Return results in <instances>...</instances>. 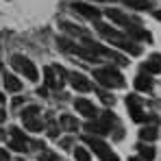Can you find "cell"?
I'll return each instance as SVG.
<instances>
[{
  "label": "cell",
  "mask_w": 161,
  "mask_h": 161,
  "mask_svg": "<svg viewBox=\"0 0 161 161\" xmlns=\"http://www.w3.org/2000/svg\"><path fill=\"white\" fill-rule=\"evenodd\" d=\"M107 18H109V20H113V22H118V24H122L124 28L131 24V20H129L122 11H118V9H107Z\"/></svg>",
  "instance_id": "obj_12"
},
{
  "label": "cell",
  "mask_w": 161,
  "mask_h": 161,
  "mask_svg": "<svg viewBox=\"0 0 161 161\" xmlns=\"http://www.w3.org/2000/svg\"><path fill=\"white\" fill-rule=\"evenodd\" d=\"M61 26L65 28L68 33H72V35H79V37H87V35H85V31H80L79 26H74V24H70V22H63Z\"/></svg>",
  "instance_id": "obj_22"
},
{
  "label": "cell",
  "mask_w": 161,
  "mask_h": 161,
  "mask_svg": "<svg viewBox=\"0 0 161 161\" xmlns=\"http://www.w3.org/2000/svg\"><path fill=\"white\" fill-rule=\"evenodd\" d=\"M126 35H129V37H135V39H148V42H150V35H148V33H146L144 28L135 26L133 22H131V24L126 26Z\"/></svg>",
  "instance_id": "obj_15"
},
{
  "label": "cell",
  "mask_w": 161,
  "mask_h": 161,
  "mask_svg": "<svg viewBox=\"0 0 161 161\" xmlns=\"http://www.w3.org/2000/svg\"><path fill=\"white\" fill-rule=\"evenodd\" d=\"M85 142H87V146L98 155V159H100V161H120V159H118V155L109 148L103 139H98V137H94V135H87Z\"/></svg>",
  "instance_id": "obj_5"
},
{
  "label": "cell",
  "mask_w": 161,
  "mask_h": 161,
  "mask_svg": "<svg viewBox=\"0 0 161 161\" xmlns=\"http://www.w3.org/2000/svg\"><path fill=\"white\" fill-rule=\"evenodd\" d=\"M129 161H142V159H139V157H131Z\"/></svg>",
  "instance_id": "obj_34"
},
{
  "label": "cell",
  "mask_w": 161,
  "mask_h": 161,
  "mask_svg": "<svg viewBox=\"0 0 161 161\" xmlns=\"http://www.w3.org/2000/svg\"><path fill=\"white\" fill-rule=\"evenodd\" d=\"M126 107H129V113H131V118L135 122H144L146 120V113H144V109L139 105L137 96H126Z\"/></svg>",
  "instance_id": "obj_8"
},
{
  "label": "cell",
  "mask_w": 161,
  "mask_h": 161,
  "mask_svg": "<svg viewBox=\"0 0 161 161\" xmlns=\"http://www.w3.org/2000/svg\"><path fill=\"white\" fill-rule=\"evenodd\" d=\"M24 126H26L28 131H35V133L44 129V124H42V120H39V118H33V120H26V122H24Z\"/></svg>",
  "instance_id": "obj_21"
},
{
  "label": "cell",
  "mask_w": 161,
  "mask_h": 161,
  "mask_svg": "<svg viewBox=\"0 0 161 161\" xmlns=\"http://www.w3.org/2000/svg\"><path fill=\"white\" fill-rule=\"evenodd\" d=\"M2 103H4V94L0 92V105H2Z\"/></svg>",
  "instance_id": "obj_33"
},
{
  "label": "cell",
  "mask_w": 161,
  "mask_h": 161,
  "mask_svg": "<svg viewBox=\"0 0 161 161\" xmlns=\"http://www.w3.org/2000/svg\"><path fill=\"white\" fill-rule=\"evenodd\" d=\"M4 120H7V111H4V109H0V122H4Z\"/></svg>",
  "instance_id": "obj_29"
},
{
  "label": "cell",
  "mask_w": 161,
  "mask_h": 161,
  "mask_svg": "<svg viewBox=\"0 0 161 161\" xmlns=\"http://www.w3.org/2000/svg\"><path fill=\"white\" fill-rule=\"evenodd\" d=\"M94 2H109V0H94Z\"/></svg>",
  "instance_id": "obj_35"
},
{
  "label": "cell",
  "mask_w": 161,
  "mask_h": 161,
  "mask_svg": "<svg viewBox=\"0 0 161 161\" xmlns=\"http://www.w3.org/2000/svg\"><path fill=\"white\" fill-rule=\"evenodd\" d=\"M39 115V107L37 105H31L22 111V122H26V120H33V118H37Z\"/></svg>",
  "instance_id": "obj_20"
},
{
  "label": "cell",
  "mask_w": 161,
  "mask_h": 161,
  "mask_svg": "<svg viewBox=\"0 0 161 161\" xmlns=\"http://www.w3.org/2000/svg\"><path fill=\"white\" fill-rule=\"evenodd\" d=\"M96 28H98V33L103 35V37H107L111 44H115L118 48H122V50H126L129 54H142V48L135 44L131 37H126V35H122V33H118L115 28L107 26V24H96Z\"/></svg>",
  "instance_id": "obj_1"
},
{
  "label": "cell",
  "mask_w": 161,
  "mask_h": 161,
  "mask_svg": "<svg viewBox=\"0 0 161 161\" xmlns=\"http://www.w3.org/2000/svg\"><path fill=\"white\" fill-rule=\"evenodd\" d=\"M94 79L98 80L100 85H105V87H122L124 85V76L115 70V68H98V70H94Z\"/></svg>",
  "instance_id": "obj_2"
},
{
  "label": "cell",
  "mask_w": 161,
  "mask_h": 161,
  "mask_svg": "<svg viewBox=\"0 0 161 161\" xmlns=\"http://www.w3.org/2000/svg\"><path fill=\"white\" fill-rule=\"evenodd\" d=\"M115 122H118L115 115H113L111 111H105V113H103V120H100V122H98V120L87 122V124H85V131L89 135H107Z\"/></svg>",
  "instance_id": "obj_3"
},
{
  "label": "cell",
  "mask_w": 161,
  "mask_h": 161,
  "mask_svg": "<svg viewBox=\"0 0 161 161\" xmlns=\"http://www.w3.org/2000/svg\"><path fill=\"white\" fill-rule=\"evenodd\" d=\"M57 44H59V48L61 50H65V53H72V54H79V57H83L85 61H98V57L94 53H89L85 46H76V44H72L70 39H65V37H59L57 39Z\"/></svg>",
  "instance_id": "obj_6"
},
{
  "label": "cell",
  "mask_w": 161,
  "mask_h": 161,
  "mask_svg": "<svg viewBox=\"0 0 161 161\" xmlns=\"http://www.w3.org/2000/svg\"><path fill=\"white\" fill-rule=\"evenodd\" d=\"M48 135H50V137H57V135H59V129H57V124H54V122H50V129H48Z\"/></svg>",
  "instance_id": "obj_26"
},
{
  "label": "cell",
  "mask_w": 161,
  "mask_h": 161,
  "mask_svg": "<svg viewBox=\"0 0 161 161\" xmlns=\"http://www.w3.org/2000/svg\"><path fill=\"white\" fill-rule=\"evenodd\" d=\"M144 72H146V74H157V72H161V57L159 54H153L150 61H146Z\"/></svg>",
  "instance_id": "obj_13"
},
{
  "label": "cell",
  "mask_w": 161,
  "mask_h": 161,
  "mask_svg": "<svg viewBox=\"0 0 161 161\" xmlns=\"http://www.w3.org/2000/svg\"><path fill=\"white\" fill-rule=\"evenodd\" d=\"M137 148H139V159H142V161H153V159H155V148H153V146H144V144H139Z\"/></svg>",
  "instance_id": "obj_18"
},
{
  "label": "cell",
  "mask_w": 161,
  "mask_h": 161,
  "mask_svg": "<svg viewBox=\"0 0 161 161\" xmlns=\"http://www.w3.org/2000/svg\"><path fill=\"white\" fill-rule=\"evenodd\" d=\"M11 65H13L18 72H22L28 80H33V83L39 79V72H37L35 63H33L31 59H26L24 54H13V57H11Z\"/></svg>",
  "instance_id": "obj_4"
},
{
  "label": "cell",
  "mask_w": 161,
  "mask_h": 161,
  "mask_svg": "<svg viewBox=\"0 0 161 161\" xmlns=\"http://www.w3.org/2000/svg\"><path fill=\"white\" fill-rule=\"evenodd\" d=\"M61 146H63V148H70V146H72V139H70V137L61 139Z\"/></svg>",
  "instance_id": "obj_28"
},
{
  "label": "cell",
  "mask_w": 161,
  "mask_h": 161,
  "mask_svg": "<svg viewBox=\"0 0 161 161\" xmlns=\"http://www.w3.org/2000/svg\"><path fill=\"white\" fill-rule=\"evenodd\" d=\"M139 139H144V142L157 139V129H155V126H144V129L139 131Z\"/></svg>",
  "instance_id": "obj_19"
},
{
  "label": "cell",
  "mask_w": 161,
  "mask_h": 161,
  "mask_svg": "<svg viewBox=\"0 0 161 161\" xmlns=\"http://www.w3.org/2000/svg\"><path fill=\"white\" fill-rule=\"evenodd\" d=\"M155 18H157V20H161V9L157 11V13H155Z\"/></svg>",
  "instance_id": "obj_32"
},
{
  "label": "cell",
  "mask_w": 161,
  "mask_h": 161,
  "mask_svg": "<svg viewBox=\"0 0 161 161\" xmlns=\"http://www.w3.org/2000/svg\"><path fill=\"white\" fill-rule=\"evenodd\" d=\"M39 161H59V157L54 153H50V150H42L39 153Z\"/></svg>",
  "instance_id": "obj_25"
},
{
  "label": "cell",
  "mask_w": 161,
  "mask_h": 161,
  "mask_svg": "<svg viewBox=\"0 0 161 161\" xmlns=\"http://www.w3.org/2000/svg\"><path fill=\"white\" fill-rule=\"evenodd\" d=\"M59 122H61V126H63L65 131H70V133H74V131L79 129L76 118H72V115H68V113H65V115H61V120H59Z\"/></svg>",
  "instance_id": "obj_17"
},
{
  "label": "cell",
  "mask_w": 161,
  "mask_h": 161,
  "mask_svg": "<svg viewBox=\"0 0 161 161\" xmlns=\"http://www.w3.org/2000/svg\"><path fill=\"white\" fill-rule=\"evenodd\" d=\"M2 135H4V133H2V131H0V137H2Z\"/></svg>",
  "instance_id": "obj_36"
},
{
  "label": "cell",
  "mask_w": 161,
  "mask_h": 161,
  "mask_svg": "<svg viewBox=\"0 0 161 161\" xmlns=\"http://www.w3.org/2000/svg\"><path fill=\"white\" fill-rule=\"evenodd\" d=\"M0 161H9V153L4 148H0Z\"/></svg>",
  "instance_id": "obj_27"
},
{
  "label": "cell",
  "mask_w": 161,
  "mask_h": 161,
  "mask_svg": "<svg viewBox=\"0 0 161 161\" xmlns=\"http://www.w3.org/2000/svg\"><path fill=\"white\" fill-rule=\"evenodd\" d=\"M126 7H133V9H144L148 4V0H122Z\"/></svg>",
  "instance_id": "obj_23"
},
{
  "label": "cell",
  "mask_w": 161,
  "mask_h": 161,
  "mask_svg": "<svg viewBox=\"0 0 161 161\" xmlns=\"http://www.w3.org/2000/svg\"><path fill=\"white\" fill-rule=\"evenodd\" d=\"M72 9H74L76 13H80L83 18H87V20H98V18H100V11L94 9V7H89V4H85V2H74Z\"/></svg>",
  "instance_id": "obj_11"
},
{
  "label": "cell",
  "mask_w": 161,
  "mask_h": 161,
  "mask_svg": "<svg viewBox=\"0 0 161 161\" xmlns=\"http://www.w3.org/2000/svg\"><path fill=\"white\" fill-rule=\"evenodd\" d=\"M74 157L76 161H89V153L85 148H74Z\"/></svg>",
  "instance_id": "obj_24"
},
{
  "label": "cell",
  "mask_w": 161,
  "mask_h": 161,
  "mask_svg": "<svg viewBox=\"0 0 161 161\" xmlns=\"http://www.w3.org/2000/svg\"><path fill=\"white\" fill-rule=\"evenodd\" d=\"M135 89H139V92H150V89H153V79L142 72V74L135 79Z\"/></svg>",
  "instance_id": "obj_14"
},
{
  "label": "cell",
  "mask_w": 161,
  "mask_h": 161,
  "mask_svg": "<svg viewBox=\"0 0 161 161\" xmlns=\"http://www.w3.org/2000/svg\"><path fill=\"white\" fill-rule=\"evenodd\" d=\"M74 107H76L79 113H83V115H85V118H89V120L98 115V109L94 107L89 100H85V98H76V100H74Z\"/></svg>",
  "instance_id": "obj_10"
},
{
  "label": "cell",
  "mask_w": 161,
  "mask_h": 161,
  "mask_svg": "<svg viewBox=\"0 0 161 161\" xmlns=\"http://www.w3.org/2000/svg\"><path fill=\"white\" fill-rule=\"evenodd\" d=\"M37 94H39V96H46L48 92H46V87H39V89H37Z\"/></svg>",
  "instance_id": "obj_30"
},
{
  "label": "cell",
  "mask_w": 161,
  "mask_h": 161,
  "mask_svg": "<svg viewBox=\"0 0 161 161\" xmlns=\"http://www.w3.org/2000/svg\"><path fill=\"white\" fill-rule=\"evenodd\" d=\"M9 133H11L9 148H11V150H15V153H26V150H28V139H26V135L22 133L20 129H15V126H13Z\"/></svg>",
  "instance_id": "obj_7"
},
{
  "label": "cell",
  "mask_w": 161,
  "mask_h": 161,
  "mask_svg": "<svg viewBox=\"0 0 161 161\" xmlns=\"http://www.w3.org/2000/svg\"><path fill=\"white\" fill-rule=\"evenodd\" d=\"M22 105V98H13V107H20Z\"/></svg>",
  "instance_id": "obj_31"
},
{
  "label": "cell",
  "mask_w": 161,
  "mask_h": 161,
  "mask_svg": "<svg viewBox=\"0 0 161 161\" xmlns=\"http://www.w3.org/2000/svg\"><path fill=\"white\" fill-rule=\"evenodd\" d=\"M4 87H7V92H20L22 89V80L18 76H13V74H4Z\"/></svg>",
  "instance_id": "obj_16"
},
{
  "label": "cell",
  "mask_w": 161,
  "mask_h": 161,
  "mask_svg": "<svg viewBox=\"0 0 161 161\" xmlns=\"http://www.w3.org/2000/svg\"><path fill=\"white\" fill-rule=\"evenodd\" d=\"M68 79H70V85L76 92H92V80L87 76H83L79 72H72V74H68Z\"/></svg>",
  "instance_id": "obj_9"
}]
</instances>
